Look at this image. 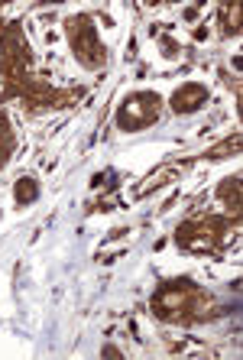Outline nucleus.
Wrapping results in <instances>:
<instances>
[{
	"mask_svg": "<svg viewBox=\"0 0 243 360\" xmlns=\"http://www.w3.org/2000/svg\"><path fill=\"white\" fill-rule=\"evenodd\" d=\"M204 302V292L192 279H176V283H166L159 292L152 295V311L166 321H178L185 311H195Z\"/></svg>",
	"mask_w": 243,
	"mask_h": 360,
	"instance_id": "obj_1",
	"label": "nucleus"
},
{
	"mask_svg": "<svg viewBox=\"0 0 243 360\" xmlns=\"http://www.w3.org/2000/svg\"><path fill=\"white\" fill-rule=\"evenodd\" d=\"M68 42H72V52L84 68H101L107 62V52H104L101 39H98V26L91 23V17H72L65 23Z\"/></svg>",
	"mask_w": 243,
	"mask_h": 360,
	"instance_id": "obj_2",
	"label": "nucleus"
},
{
	"mask_svg": "<svg viewBox=\"0 0 243 360\" xmlns=\"http://www.w3.org/2000/svg\"><path fill=\"white\" fill-rule=\"evenodd\" d=\"M162 110V98L156 91H136L120 104L117 110V127L126 130V134H136V130H146L150 124L159 120Z\"/></svg>",
	"mask_w": 243,
	"mask_h": 360,
	"instance_id": "obj_3",
	"label": "nucleus"
},
{
	"mask_svg": "<svg viewBox=\"0 0 243 360\" xmlns=\"http://www.w3.org/2000/svg\"><path fill=\"white\" fill-rule=\"evenodd\" d=\"M208 104V88L198 82H185L176 94H172V110L176 114H195V110Z\"/></svg>",
	"mask_w": 243,
	"mask_h": 360,
	"instance_id": "obj_4",
	"label": "nucleus"
},
{
	"mask_svg": "<svg viewBox=\"0 0 243 360\" xmlns=\"http://www.w3.org/2000/svg\"><path fill=\"white\" fill-rule=\"evenodd\" d=\"M13 195H17V205H20V208H26V205H33V201L39 198V185H36V179L23 176V179H17V188H13Z\"/></svg>",
	"mask_w": 243,
	"mask_h": 360,
	"instance_id": "obj_5",
	"label": "nucleus"
},
{
	"mask_svg": "<svg viewBox=\"0 0 243 360\" xmlns=\"http://www.w3.org/2000/svg\"><path fill=\"white\" fill-rule=\"evenodd\" d=\"M10 153H13V130H10L7 114H0V169L10 160Z\"/></svg>",
	"mask_w": 243,
	"mask_h": 360,
	"instance_id": "obj_6",
	"label": "nucleus"
},
{
	"mask_svg": "<svg viewBox=\"0 0 243 360\" xmlns=\"http://www.w3.org/2000/svg\"><path fill=\"white\" fill-rule=\"evenodd\" d=\"M221 198H224L230 208H240V179H224V185H221Z\"/></svg>",
	"mask_w": 243,
	"mask_h": 360,
	"instance_id": "obj_7",
	"label": "nucleus"
},
{
	"mask_svg": "<svg viewBox=\"0 0 243 360\" xmlns=\"http://www.w3.org/2000/svg\"><path fill=\"white\" fill-rule=\"evenodd\" d=\"M227 150H237V140H234V136H230V140H224L221 146H214V150H211V160H224Z\"/></svg>",
	"mask_w": 243,
	"mask_h": 360,
	"instance_id": "obj_8",
	"label": "nucleus"
},
{
	"mask_svg": "<svg viewBox=\"0 0 243 360\" xmlns=\"http://www.w3.org/2000/svg\"><path fill=\"white\" fill-rule=\"evenodd\" d=\"M101 354H104V357H124V354H120L117 347H114V344H107V347H104Z\"/></svg>",
	"mask_w": 243,
	"mask_h": 360,
	"instance_id": "obj_9",
	"label": "nucleus"
}]
</instances>
